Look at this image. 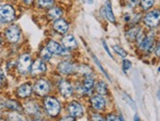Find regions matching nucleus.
<instances>
[{
    "mask_svg": "<svg viewBox=\"0 0 160 121\" xmlns=\"http://www.w3.org/2000/svg\"><path fill=\"white\" fill-rule=\"evenodd\" d=\"M44 106L46 109L47 113L50 116L58 115L60 112V109H61L60 103L53 97H47L44 100Z\"/></svg>",
    "mask_w": 160,
    "mask_h": 121,
    "instance_id": "nucleus-1",
    "label": "nucleus"
},
{
    "mask_svg": "<svg viewBox=\"0 0 160 121\" xmlns=\"http://www.w3.org/2000/svg\"><path fill=\"white\" fill-rule=\"evenodd\" d=\"M32 68V59L29 54H24L18 61V69L20 73L27 74Z\"/></svg>",
    "mask_w": 160,
    "mask_h": 121,
    "instance_id": "nucleus-2",
    "label": "nucleus"
},
{
    "mask_svg": "<svg viewBox=\"0 0 160 121\" xmlns=\"http://www.w3.org/2000/svg\"><path fill=\"white\" fill-rule=\"evenodd\" d=\"M15 19V11L10 5L0 6V20L4 23H10Z\"/></svg>",
    "mask_w": 160,
    "mask_h": 121,
    "instance_id": "nucleus-3",
    "label": "nucleus"
},
{
    "mask_svg": "<svg viewBox=\"0 0 160 121\" xmlns=\"http://www.w3.org/2000/svg\"><path fill=\"white\" fill-rule=\"evenodd\" d=\"M144 23L147 26L150 27H154L160 23V11L159 10H153L147 14L144 17Z\"/></svg>",
    "mask_w": 160,
    "mask_h": 121,
    "instance_id": "nucleus-4",
    "label": "nucleus"
},
{
    "mask_svg": "<svg viewBox=\"0 0 160 121\" xmlns=\"http://www.w3.org/2000/svg\"><path fill=\"white\" fill-rule=\"evenodd\" d=\"M5 35H6L7 39H8L10 42H12V43H16V42L19 41V39H20L21 31L17 26H11L6 30Z\"/></svg>",
    "mask_w": 160,
    "mask_h": 121,
    "instance_id": "nucleus-5",
    "label": "nucleus"
},
{
    "mask_svg": "<svg viewBox=\"0 0 160 121\" xmlns=\"http://www.w3.org/2000/svg\"><path fill=\"white\" fill-rule=\"evenodd\" d=\"M46 48L49 50L52 54H55V55L65 56V55L69 54L67 48H64L63 46L60 45L59 43H57V42H55V41H49V42H48Z\"/></svg>",
    "mask_w": 160,
    "mask_h": 121,
    "instance_id": "nucleus-6",
    "label": "nucleus"
},
{
    "mask_svg": "<svg viewBox=\"0 0 160 121\" xmlns=\"http://www.w3.org/2000/svg\"><path fill=\"white\" fill-rule=\"evenodd\" d=\"M49 90H50L49 83L44 79H40L34 84V91H36L39 96L46 95L48 92H49Z\"/></svg>",
    "mask_w": 160,
    "mask_h": 121,
    "instance_id": "nucleus-7",
    "label": "nucleus"
},
{
    "mask_svg": "<svg viewBox=\"0 0 160 121\" xmlns=\"http://www.w3.org/2000/svg\"><path fill=\"white\" fill-rule=\"evenodd\" d=\"M59 90H60V93L62 94V96L68 98L70 97L73 94V87L72 85L69 83L66 80H62L59 83Z\"/></svg>",
    "mask_w": 160,
    "mask_h": 121,
    "instance_id": "nucleus-8",
    "label": "nucleus"
},
{
    "mask_svg": "<svg viewBox=\"0 0 160 121\" xmlns=\"http://www.w3.org/2000/svg\"><path fill=\"white\" fill-rule=\"evenodd\" d=\"M45 70H46L45 63L41 60H37L32 63V68H31V72L32 75H38V74L45 72Z\"/></svg>",
    "mask_w": 160,
    "mask_h": 121,
    "instance_id": "nucleus-9",
    "label": "nucleus"
},
{
    "mask_svg": "<svg viewBox=\"0 0 160 121\" xmlns=\"http://www.w3.org/2000/svg\"><path fill=\"white\" fill-rule=\"evenodd\" d=\"M58 69L63 74H71L76 72V67L70 62H62L58 65Z\"/></svg>",
    "mask_w": 160,
    "mask_h": 121,
    "instance_id": "nucleus-10",
    "label": "nucleus"
},
{
    "mask_svg": "<svg viewBox=\"0 0 160 121\" xmlns=\"http://www.w3.org/2000/svg\"><path fill=\"white\" fill-rule=\"evenodd\" d=\"M68 110L74 117H79L82 114V106L78 102H72L68 106Z\"/></svg>",
    "mask_w": 160,
    "mask_h": 121,
    "instance_id": "nucleus-11",
    "label": "nucleus"
},
{
    "mask_svg": "<svg viewBox=\"0 0 160 121\" xmlns=\"http://www.w3.org/2000/svg\"><path fill=\"white\" fill-rule=\"evenodd\" d=\"M90 103H92V108L96 110H101L105 106V100H104L100 95L93 96L90 99Z\"/></svg>",
    "mask_w": 160,
    "mask_h": 121,
    "instance_id": "nucleus-12",
    "label": "nucleus"
},
{
    "mask_svg": "<svg viewBox=\"0 0 160 121\" xmlns=\"http://www.w3.org/2000/svg\"><path fill=\"white\" fill-rule=\"evenodd\" d=\"M32 92V86H31V85H30L29 83H26V84L21 85V86L18 88V90H17V94H18V96L21 97V98H27V97L31 96Z\"/></svg>",
    "mask_w": 160,
    "mask_h": 121,
    "instance_id": "nucleus-13",
    "label": "nucleus"
},
{
    "mask_svg": "<svg viewBox=\"0 0 160 121\" xmlns=\"http://www.w3.org/2000/svg\"><path fill=\"white\" fill-rule=\"evenodd\" d=\"M94 85V80H93V77L89 74H87L85 79H83V83H82V92L83 93H89L92 91V87Z\"/></svg>",
    "mask_w": 160,
    "mask_h": 121,
    "instance_id": "nucleus-14",
    "label": "nucleus"
},
{
    "mask_svg": "<svg viewBox=\"0 0 160 121\" xmlns=\"http://www.w3.org/2000/svg\"><path fill=\"white\" fill-rule=\"evenodd\" d=\"M53 27H54L55 30H56L57 32H59V33H61V34L66 33L68 31V28H69L68 24L65 22L64 20H61V19L60 20L58 19L56 22L54 23Z\"/></svg>",
    "mask_w": 160,
    "mask_h": 121,
    "instance_id": "nucleus-15",
    "label": "nucleus"
},
{
    "mask_svg": "<svg viewBox=\"0 0 160 121\" xmlns=\"http://www.w3.org/2000/svg\"><path fill=\"white\" fill-rule=\"evenodd\" d=\"M103 14H104V16H105V18L109 21V22L115 23V16H114V14H113L112 7H111L110 1H106L105 5H104Z\"/></svg>",
    "mask_w": 160,
    "mask_h": 121,
    "instance_id": "nucleus-16",
    "label": "nucleus"
},
{
    "mask_svg": "<svg viewBox=\"0 0 160 121\" xmlns=\"http://www.w3.org/2000/svg\"><path fill=\"white\" fill-rule=\"evenodd\" d=\"M62 43L64 47L67 49H74L77 47V41L73 35H66V36L62 39Z\"/></svg>",
    "mask_w": 160,
    "mask_h": 121,
    "instance_id": "nucleus-17",
    "label": "nucleus"
},
{
    "mask_svg": "<svg viewBox=\"0 0 160 121\" xmlns=\"http://www.w3.org/2000/svg\"><path fill=\"white\" fill-rule=\"evenodd\" d=\"M152 44H153V38L149 36V37L143 38L142 41L140 43V46L142 50H144V51H149L152 47Z\"/></svg>",
    "mask_w": 160,
    "mask_h": 121,
    "instance_id": "nucleus-18",
    "label": "nucleus"
},
{
    "mask_svg": "<svg viewBox=\"0 0 160 121\" xmlns=\"http://www.w3.org/2000/svg\"><path fill=\"white\" fill-rule=\"evenodd\" d=\"M62 14H63L62 10L60 8H56V7H55V8L50 9L49 12H48V18L51 20H58L62 16Z\"/></svg>",
    "mask_w": 160,
    "mask_h": 121,
    "instance_id": "nucleus-19",
    "label": "nucleus"
},
{
    "mask_svg": "<svg viewBox=\"0 0 160 121\" xmlns=\"http://www.w3.org/2000/svg\"><path fill=\"white\" fill-rule=\"evenodd\" d=\"M26 110L29 114H37L38 112V106L36 103L30 102L26 105Z\"/></svg>",
    "mask_w": 160,
    "mask_h": 121,
    "instance_id": "nucleus-20",
    "label": "nucleus"
},
{
    "mask_svg": "<svg viewBox=\"0 0 160 121\" xmlns=\"http://www.w3.org/2000/svg\"><path fill=\"white\" fill-rule=\"evenodd\" d=\"M95 89H96L97 93H99L100 95H103V94L107 93V86H106L105 82H103V81H100V82L97 83Z\"/></svg>",
    "mask_w": 160,
    "mask_h": 121,
    "instance_id": "nucleus-21",
    "label": "nucleus"
},
{
    "mask_svg": "<svg viewBox=\"0 0 160 121\" xmlns=\"http://www.w3.org/2000/svg\"><path fill=\"white\" fill-rule=\"evenodd\" d=\"M6 106L8 109H12V110H21V105H20V104L17 103L16 101H12V100L6 102Z\"/></svg>",
    "mask_w": 160,
    "mask_h": 121,
    "instance_id": "nucleus-22",
    "label": "nucleus"
},
{
    "mask_svg": "<svg viewBox=\"0 0 160 121\" xmlns=\"http://www.w3.org/2000/svg\"><path fill=\"white\" fill-rule=\"evenodd\" d=\"M154 4V0H141V5L143 10H148Z\"/></svg>",
    "mask_w": 160,
    "mask_h": 121,
    "instance_id": "nucleus-23",
    "label": "nucleus"
},
{
    "mask_svg": "<svg viewBox=\"0 0 160 121\" xmlns=\"http://www.w3.org/2000/svg\"><path fill=\"white\" fill-rule=\"evenodd\" d=\"M51 54H52V53H51L47 48L42 49V50H41V52H40L41 58H42L44 61H49V60L51 59Z\"/></svg>",
    "mask_w": 160,
    "mask_h": 121,
    "instance_id": "nucleus-24",
    "label": "nucleus"
},
{
    "mask_svg": "<svg viewBox=\"0 0 160 121\" xmlns=\"http://www.w3.org/2000/svg\"><path fill=\"white\" fill-rule=\"evenodd\" d=\"M54 0H38V4L42 8H50L53 5Z\"/></svg>",
    "mask_w": 160,
    "mask_h": 121,
    "instance_id": "nucleus-25",
    "label": "nucleus"
},
{
    "mask_svg": "<svg viewBox=\"0 0 160 121\" xmlns=\"http://www.w3.org/2000/svg\"><path fill=\"white\" fill-rule=\"evenodd\" d=\"M138 31H140V30H138V28H132V30L129 32H127V36L129 38H131V40H134L136 38L137 35H138Z\"/></svg>",
    "mask_w": 160,
    "mask_h": 121,
    "instance_id": "nucleus-26",
    "label": "nucleus"
},
{
    "mask_svg": "<svg viewBox=\"0 0 160 121\" xmlns=\"http://www.w3.org/2000/svg\"><path fill=\"white\" fill-rule=\"evenodd\" d=\"M113 49H114V51H115L118 55H120L121 57H123V58H125V57L127 56L126 51H125V50H124L123 48H121L120 46L115 45V46H113Z\"/></svg>",
    "mask_w": 160,
    "mask_h": 121,
    "instance_id": "nucleus-27",
    "label": "nucleus"
},
{
    "mask_svg": "<svg viewBox=\"0 0 160 121\" xmlns=\"http://www.w3.org/2000/svg\"><path fill=\"white\" fill-rule=\"evenodd\" d=\"M92 58H93V60H94V62H95V63H96V65L98 66V67H99V68L101 69V72H102L104 73V75H105V76H106V77L108 78V80H110V77H109V75L107 74V72H105V69H104V68H103V67L101 66V63H100L98 62V60L96 59V57H95L94 55H92Z\"/></svg>",
    "mask_w": 160,
    "mask_h": 121,
    "instance_id": "nucleus-28",
    "label": "nucleus"
},
{
    "mask_svg": "<svg viewBox=\"0 0 160 121\" xmlns=\"http://www.w3.org/2000/svg\"><path fill=\"white\" fill-rule=\"evenodd\" d=\"M132 67V63L128 60H124L123 61V70L124 72H127L128 69H130Z\"/></svg>",
    "mask_w": 160,
    "mask_h": 121,
    "instance_id": "nucleus-29",
    "label": "nucleus"
},
{
    "mask_svg": "<svg viewBox=\"0 0 160 121\" xmlns=\"http://www.w3.org/2000/svg\"><path fill=\"white\" fill-rule=\"evenodd\" d=\"M124 99L126 100V101L128 102V104L132 106V108H133L134 109H136V105H135V103H134V101L133 100H132L128 95H126V94H124Z\"/></svg>",
    "mask_w": 160,
    "mask_h": 121,
    "instance_id": "nucleus-30",
    "label": "nucleus"
},
{
    "mask_svg": "<svg viewBox=\"0 0 160 121\" xmlns=\"http://www.w3.org/2000/svg\"><path fill=\"white\" fill-rule=\"evenodd\" d=\"M102 44H103V47H104V49H105V51H106V53L111 57V58H113V56H112V54H111V52L109 51V48L107 47V45H106V43L104 41H102Z\"/></svg>",
    "mask_w": 160,
    "mask_h": 121,
    "instance_id": "nucleus-31",
    "label": "nucleus"
},
{
    "mask_svg": "<svg viewBox=\"0 0 160 121\" xmlns=\"http://www.w3.org/2000/svg\"><path fill=\"white\" fill-rule=\"evenodd\" d=\"M138 0H129V6L133 8V7H135L138 4Z\"/></svg>",
    "mask_w": 160,
    "mask_h": 121,
    "instance_id": "nucleus-32",
    "label": "nucleus"
},
{
    "mask_svg": "<svg viewBox=\"0 0 160 121\" xmlns=\"http://www.w3.org/2000/svg\"><path fill=\"white\" fill-rule=\"evenodd\" d=\"M4 80H5V75H4V72H2L1 69H0V83L4 82Z\"/></svg>",
    "mask_w": 160,
    "mask_h": 121,
    "instance_id": "nucleus-33",
    "label": "nucleus"
},
{
    "mask_svg": "<svg viewBox=\"0 0 160 121\" xmlns=\"http://www.w3.org/2000/svg\"><path fill=\"white\" fill-rule=\"evenodd\" d=\"M155 54H156L158 57H160V42L158 43V45L156 46V49H155Z\"/></svg>",
    "mask_w": 160,
    "mask_h": 121,
    "instance_id": "nucleus-34",
    "label": "nucleus"
},
{
    "mask_svg": "<svg viewBox=\"0 0 160 121\" xmlns=\"http://www.w3.org/2000/svg\"><path fill=\"white\" fill-rule=\"evenodd\" d=\"M106 119H107V120H117L118 117H116L115 115H108V116L106 117Z\"/></svg>",
    "mask_w": 160,
    "mask_h": 121,
    "instance_id": "nucleus-35",
    "label": "nucleus"
},
{
    "mask_svg": "<svg viewBox=\"0 0 160 121\" xmlns=\"http://www.w3.org/2000/svg\"><path fill=\"white\" fill-rule=\"evenodd\" d=\"M82 1L85 3H87V4H92L94 0H82Z\"/></svg>",
    "mask_w": 160,
    "mask_h": 121,
    "instance_id": "nucleus-36",
    "label": "nucleus"
},
{
    "mask_svg": "<svg viewBox=\"0 0 160 121\" xmlns=\"http://www.w3.org/2000/svg\"><path fill=\"white\" fill-rule=\"evenodd\" d=\"M92 119H100V120H103V118L100 117V116H94V117H92Z\"/></svg>",
    "mask_w": 160,
    "mask_h": 121,
    "instance_id": "nucleus-37",
    "label": "nucleus"
},
{
    "mask_svg": "<svg viewBox=\"0 0 160 121\" xmlns=\"http://www.w3.org/2000/svg\"><path fill=\"white\" fill-rule=\"evenodd\" d=\"M0 43H1V39H0Z\"/></svg>",
    "mask_w": 160,
    "mask_h": 121,
    "instance_id": "nucleus-38",
    "label": "nucleus"
}]
</instances>
